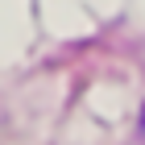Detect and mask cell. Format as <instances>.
Wrapping results in <instances>:
<instances>
[{
  "instance_id": "obj_1",
  "label": "cell",
  "mask_w": 145,
  "mask_h": 145,
  "mask_svg": "<svg viewBox=\"0 0 145 145\" xmlns=\"http://www.w3.org/2000/svg\"><path fill=\"white\" fill-rule=\"evenodd\" d=\"M141 145H145V112H141Z\"/></svg>"
}]
</instances>
